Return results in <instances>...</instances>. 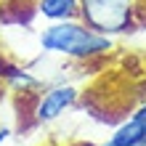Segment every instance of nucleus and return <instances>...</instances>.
<instances>
[{
  "label": "nucleus",
  "instance_id": "1",
  "mask_svg": "<svg viewBox=\"0 0 146 146\" xmlns=\"http://www.w3.org/2000/svg\"><path fill=\"white\" fill-rule=\"evenodd\" d=\"M40 48L48 53L69 56V58H93L111 50L109 35L90 29L88 24L69 19V21H53L50 27L40 32Z\"/></svg>",
  "mask_w": 146,
  "mask_h": 146
},
{
  "label": "nucleus",
  "instance_id": "2",
  "mask_svg": "<svg viewBox=\"0 0 146 146\" xmlns=\"http://www.w3.org/2000/svg\"><path fill=\"white\" fill-rule=\"evenodd\" d=\"M80 21L101 35L125 32L133 21V0H80Z\"/></svg>",
  "mask_w": 146,
  "mask_h": 146
},
{
  "label": "nucleus",
  "instance_id": "3",
  "mask_svg": "<svg viewBox=\"0 0 146 146\" xmlns=\"http://www.w3.org/2000/svg\"><path fill=\"white\" fill-rule=\"evenodd\" d=\"M74 101H77V88H72V85H56V88L45 90V96L37 101L35 117L40 122H50V119L61 117Z\"/></svg>",
  "mask_w": 146,
  "mask_h": 146
},
{
  "label": "nucleus",
  "instance_id": "4",
  "mask_svg": "<svg viewBox=\"0 0 146 146\" xmlns=\"http://www.w3.org/2000/svg\"><path fill=\"white\" fill-rule=\"evenodd\" d=\"M104 146H146V104L119 125Z\"/></svg>",
  "mask_w": 146,
  "mask_h": 146
},
{
  "label": "nucleus",
  "instance_id": "5",
  "mask_svg": "<svg viewBox=\"0 0 146 146\" xmlns=\"http://www.w3.org/2000/svg\"><path fill=\"white\" fill-rule=\"evenodd\" d=\"M37 13L48 21H69L80 19V0H40Z\"/></svg>",
  "mask_w": 146,
  "mask_h": 146
},
{
  "label": "nucleus",
  "instance_id": "6",
  "mask_svg": "<svg viewBox=\"0 0 146 146\" xmlns=\"http://www.w3.org/2000/svg\"><path fill=\"white\" fill-rule=\"evenodd\" d=\"M5 138H8V127H0V143H3Z\"/></svg>",
  "mask_w": 146,
  "mask_h": 146
}]
</instances>
